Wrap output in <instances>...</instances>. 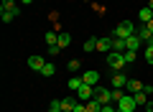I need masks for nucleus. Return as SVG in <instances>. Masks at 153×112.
I'll use <instances>...</instances> for the list:
<instances>
[{
	"instance_id": "f8f14e48",
	"label": "nucleus",
	"mask_w": 153,
	"mask_h": 112,
	"mask_svg": "<svg viewBox=\"0 0 153 112\" xmlns=\"http://www.w3.org/2000/svg\"><path fill=\"white\" fill-rule=\"evenodd\" d=\"M138 18H140V23H148V21H153V10L151 8H140V13H138Z\"/></svg>"
},
{
	"instance_id": "a211bd4d",
	"label": "nucleus",
	"mask_w": 153,
	"mask_h": 112,
	"mask_svg": "<svg viewBox=\"0 0 153 112\" xmlns=\"http://www.w3.org/2000/svg\"><path fill=\"white\" fill-rule=\"evenodd\" d=\"M82 84H84V82H82V76H71V79H69V89H71V92H76Z\"/></svg>"
},
{
	"instance_id": "1a4fd4ad",
	"label": "nucleus",
	"mask_w": 153,
	"mask_h": 112,
	"mask_svg": "<svg viewBox=\"0 0 153 112\" xmlns=\"http://www.w3.org/2000/svg\"><path fill=\"white\" fill-rule=\"evenodd\" d=\"M112 87H115V89H125V87H128V76L123 74V71H115V76H112Z\"/></svg>"
},
{
	"instance_id": "cd10ccee",
	"label": "nucleus",
	"mask_w": 153,
	"mask_h": 112,
	"mask_svg": "<svg viewBox=\"0 0 153 112\" xmlns=\"http://www.w3.org/2000/svg\"><path fill=\"white\" fill-rule=\"evenodd\" d=\"M71 112H87V105H79V102H76V105H74V110H71Z\"/></svg>"
},
{
	"instance_id": "f257e3e1",
	"label": "nucleus",
	"mask_w": 153,
	"mask_h": 112,
	"mask_svg": "<svg viewBox=\"0 0 153 112\" xmlns=\"http://www.w3.org/2000/svg\"><path fill=\"white\" fill-rule=\"evenodd\" d=\"M105 61H107V66H110V69H115V71H123L128 66L125 64V56H123L120 51H110L107 56H105Z\"/></svg>"
},
{
	"instance_id": "423d86ee",
	"label": "nucleus",
	"mask_w": 153,
	"mask_h": 112,
	"mask_svg": "<svg viewBox=\"0 0 153 112\" xmlns=\"http://www.w3.org/2000/svg\"><path fill=\"white\" fill-rule=\"evenodd\" d=\"M44 66H46L44 56H28V69H31V71H41Z\"/></svg>"
},
{
	"instance_id": "b1692460",
	"label": "nucleus",
	"mask_w": 153,
	"mask_h": 112,
	"mask_svg": "<svg viewBox=\"0 0 153 112\" xmlns=\"http://www.w3.org/2000/svg\"><path fill=\"white\" fill-rule=\"evenodd\" d=\"M13 18H16V13H10V10H3V13H0V21H3V23H10Z\"/></svg>"
},
{
	"instance_id": "2eb2a0df",
	"label": "nucleus",
	"mask_w": 153,
	"mask_h": 112,
	"mask_svg": "<svg viewBox=\"0 0 153 112\" xmlns=\"http://www.w3.org/2000/svg\"><path fill=\"white\" fill-rule=\"evenodd\" d=\"M84 51L87 53H92V51H97V38H87V41H84Z\"/></svg>"
},
{
	"instance_id": "412c9836",
	"label": "nucleus",
	"mask_w": 153,
	"mask_h": 112,
	"mask_svg": "<svg viewBox=\"0 0 153 112\" xmlns=\"http://www.w3.org/2000/svg\"><path fill=\"white\" fill-rule=\"evenodd\" d=\"M56 74V66L54 64H46L44 69H41V76H54Z\"/></svg>"
},
{
	"instance_id": "2f4dec72",
	"label": "nucleus",
	"mask_w": 153,
	"mask_h": 112,
	"mask_svg": "<svg viewBox=\"0 0 153 112\" xmlns=\"http://www.w3.org/2000/svg\"><path fill=\"white\" fill-rule=\"evenodd\" d=\"M146 112H153V102H146Z\"/></svg>"
},
{
	"instance_id": "dca6fc26",
	"label": "nucleus",
	"mask_w": 153,
	"mask_h": 112,
	"mask_svg": "<svg viewBox=\"0 0 153 112\" xmlns=\"http://www.w3.org/2000/svg\"><path fill=\"white\" fill-rule=\"evenodd\" d=\"M69 43H71V36H69V33H59V43H56V46H59V48H66Z\"/></svg>"
},
{
	"instance_id": "473e14b6",
	"label": "nucleus",
	"mask_w": 153,
	"mask_h": 112,
	"mask_svg": "<svg viewBox=\"0 0 153 112\" xmlns=\"http://www.w3.org/2000/svg\"><path fill=\"white\" fill-rule=\"evenodd\" d=\"M143 26H148V28H151V31H153V21H148V23H143Z\"/></svg>"
},
{
	"instance_id": "7ed1b4c3",
	"label": "nucleus",
	"mask_w": 153,
	"mask_h": 112,
	"mask_svg": "<svg viewBox=\"0 0 153 112\" xmlns=\"http://www.w3.org/2000/svg\"><path fill=\"white\" fill-rule=\"evenodd\" d=\"M135 97L133 94H123L120 99H117V110H123V112H135Z\"/></svg>"
},
{
	"instance_id": "bb28decb",
	"label": "nucleus",
	"mask_w": 153,
	"mask_h": 112,
	"mask_svg": "<svg viewBox=\"0 0 153 112\" xmlns=\"http://www.w3.org/2000/svg\"><path fill=\"white\" fill-rule=\"evenodd\" d=\"M123 94H125V92H123V89H112V99H115V102L120 99V97H123Z\"/></svg>"
},
{
	"instance_id": "f704fd0d",
	"label": "nucleus",
	"mask_w": 153,
	"mask_h": 112,
	"mask_svg": "<svg viewBox=\"0 0 153 112\" xmlns=\"http://www.w3.org/2000/svg\"><path fill=\"white\" fill-rule=\"evenodd\" d=\"M115 112H123V110H115Z\"/></svg>"
},
{
	"instance_id": "20e7f679",
	"label": "nucleus",
	"mask_w": 153,
	"mask_h": 112,
	"mask_svg": "<svg viewBox=\"0 0 153 112\" xmlns=\"http://www.w3.org/2000/svg\"><path fill=\"white\" fill-rule=\"evenodd\" d=\"M94 97V87L92 84H82L79 89H76V99H84V102H89Z\"/></svg>"
},
{
	"instance_id": "f3484780",
	"label": "nucleus",
	"mask_w": 153,
	"mask_h": 112,
	"mask_svg": "<svg viewBox=\"0 0 153 112\" xmlns=\"http://www.w3.org/2000/svg\"><path fill=\"white\" fill-rule=\"evenodd\" d=\"M87 112H102V105H100V102L92 97V99L87 102Z\"/></svg>"
},
{
	"instance_id": "9b49d317",
	"label": "nucleus",
	"mask_w": 153,
	"mask_h": 112,
	"mask_svg": "<svg viewBox=\"0 0 153 112\" xmlns=\"http://www.w3.org/2000/svg\"><path fill=\"white\" fill-rule=\"evenodd\" d=\"M128 94H138V92H143V82H138V79H128Z\"/></svg>"
},
{
	"instance_id": "72a5a7b5",
	"label": "nucleus",
	"mask_w": 153,
	"mask_h": 112,
	"mask_svg": "<svg viewBox=\"0 0 153 112\" xmlns=\"http://www.w3.org/2000/svg\"><path fill=\"white\" fill-rule=\"evenodd\" d=\"M21 3H23V5H31V3H33V0H21Z\"/></svg>"
},
{
	"instance_id": "c756f323",
	"label": "nucleus",
	"mask_w": 153,
	"mask_h": 112,
	"mask_svg": "<svg viewBox=\"0 0 153 112\" xmlns=\"http://www.w3.org/2000/svg\"><path fill=\"white\" fill-rule=\"evenodd\" d=\"M59 51H61L59 46H49V53H51V56H56V53H59Z\"/></svg>"
},
{
	"instance_id": "393cba45",
	"label": "nucleus",
	"mask_w": 153,
	"mask_h": 112,
	"mask_svg": "<svg viewBox=\"0 0 153 112\" xmlns=\"http://www.w3.org/2000/svg\"><path fill=\"white\" fill-rule=\"evenodd\" d=\"M49 112H61V99H54L49 105Z\"/></svg>"
},
{
	"instance_id": "a878e982",
	"label": "nucleus",
	"mask_w": 153,
	"mask_h": 112,
	"mask_svg": "<svg viewBox=\"0 0 153 112\" xmlns=\"http://www.w3.org/2000/svg\"><path fill=\"white\" fill-rule=\"evenodd\" d=\"M79 66H82L79 61H76V59H71L69 64H66V69H69V71H79Z\"/></svg>"
},
{
	"instance_id": "aec40b11",
	"label": "nucleus",
	"mask_w": 153,
	"mask_h": 112,
	"mask_svg": "<svg viewBox=\"0 0 153 112\" xmlns=\"http://www.w3.org/2000/svg\"><path fill=\"white\" fill-rule=\"evenodd\" d=\"M143 56H146V61L153 66V43H146V53H143Z\"/></svg>"
},
{
	"instance_id": "c9c22d12",
	"label": "nucleus",
	"mask_w": 153,
	"mask_h": 112,
	"mask_svg": "<svg viewBox=\"0 0 153 112\" xmlns=\"http://www.w3.org/2000/svg\"><path fill=\"white\" fill-rule=\"evenodd\" d=\"M151 43H153V41H151Z\"/></svg>"
},
{
	"instance_id": "4468645a",
	"label": "nucleus",
	"mask_w": 153,
	"mask_h": 112,
	"mask_svg": "<svg viewBox=\"0 0 153 112\" xmlns=\"http://www.w3.org/2000/svg\"><path fill=\"white\" fill-rule=\"evenodd\" d=\"M74 105H76L74 97H66V99H61V112H71V110H74Z\"/></svg>"
},
{
	"instance_id": "9d476101",
	"label": "nucleus",
	"mask_w": 153,
	"mask_h": 112,
	"mask_svg": "<svg viewBox=\"0 0 153 112\" xmlns=\"http://www.w3.org/2000/svg\"><path fill=\"white\" fill-rule=\"evenodd\" d=\"M125 43H128V48H125V51H138V48H140V43H143V38L135 33V36L125 38Z\"/></svg>"
},
{
	"instance_id": "7c9ffc66",
	"label": "nucleus",
	"mask_w": 153,
	"mask_h": 112,
	"mask_svg": "<svg viewBox=\"0 0 153 112\" xmlns=\"http://www.w3.org/2000/svg\"><path fill=\"white\" fill-rule=\"evenodd\" d=\"M117 107H110V105H102V112H115Z\"/></svg>"
},
{
	"instance_id": "5701e85b",
	"label": "nucleus",
	"mask_w": 153,
	"mask_h": 112,
	"mask_svg": "<svg viewBox=\"0 0 153 112\" xmlns=\"http://www.w3.org/2000/svg\"><path fill=\"white\" fill-rule=\"evenodd\" d=\"M133 97H135V105H138V107L148 102V94H146V92H138V94H133Z\"/></svg>"
},
{
	"instance_id": "6ab92c4d",
	"label": "nucleus",
	"mask_w": 153,
	"mask_h": 112,
	"mask_svg": "<svg viewBox=\"0 0 153 112\" xmlns=\"http://www.w3.org/2000/svg\"><path fill=\"white\" fill-rule=\"evenodd\" d=\"M46 43H49V46H56V43H59V33L49 31V33H46Z\"/></svg>"
},
{
	"instance_id": "c85d7f7f",
	"label": "nucleus",
	"mask_w": 153,
	"mask_h": 112,
	"mask_svg": "<svg viewBox=\"0 0 153 112\" xmlns=\"http://www.w3.org/2000/svg\"><path fill=\"white\" fill-rule=\"evenodd\" d=\"M143 92H146V94L151 97V94H153V87H151V84H143Z\"/></svg>"
},
{
	"instance_id": "f03ea898",
	"label": "nucleus",
	"mask_w": 153,
	"mask_h": 112,
	"mask_svg": "<svg viewBox=\"0 0 153 112\" xmlns=\"http://www.w3.org/2000/svg\"><path fill=\"white\" fill-rule=\"evenodd\" d=\"M112 36L115 38H130V36H135V26H133L130 21H120L117 26H115Z\"/></svg>"
},
{
	"instance_id": "39448f33",
	"label": "nucleus",
	"mask_w": 153,
	"mask_h": 112,
	"mask_svg": "<svg viewBox=\"0 0 153 112\" xmlns=\"http://www.w3.org/2000/svg\"><path fill=\"white\" fill-rule=\"evenodd\" d=\"M3 10H10V13H16V16H21V5H18L16 0H0V13Z\"/></svg>"
},
{
	"instance_id": "0eeeda50",
	"label": "nucleus",
	"mask_w": 153,
	"mask_h": 112,
	"mask_svg": "<svg viewBox=\"0 0 153 112\" xmlns=\"http://www.w3.org/2000/svg\"><path fill=\"white\" fill-rule=\"evenodd\" d=\"M97 51L100 53H110L112 51V36H105V38H97Z\"/></svg>"
},
{
	"instance_id": "ddd939ff",
	"label": "nucleus",
	"mask_w": 153,
	"mask_h": 112,
	"mask_svg": "<svg viewBox=\"0 0 153 112\" xmlns=\"http://www.w3.org/2000/svg\"><path fill=\"white\" fill-rule=\"evenodd\" d=\"M125 48H128V43H125V38H115L112 36V51H125Z\"/></svg>"
},
{
	"instance_id": "6e6552de",
	"label": "nucleus",
	"mask_w": 153,
	"mask_h": 112,
	"mask_svg": "<svg viewBox=\"0 0 153 112\" xmlns=\"http://www.w3.org/2000/svg\"><path fill=\"white\" fill-rule=\"evenodd\" d=\"M82 82H84V84H92V87H97V82H100V71H94V69L84 71V74H82Z\"/></svg>"
},
{
	"instance_id": "4be33fe9",
	"label": "nucleus",
	"mask_w": 153,
	"mask_h": 112,
	"mask_svg": "<svg viewBox=\"0 0 153 112\" xmlns=\"http://www.w3.org/2000/svg\"><path fill=\"white\" fill-rule=\"evenodd\" d=\"M123 56H125V64H133L138 59V51H123Z\"/></svg>"
}]
</instances>
